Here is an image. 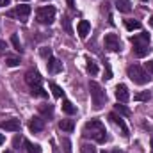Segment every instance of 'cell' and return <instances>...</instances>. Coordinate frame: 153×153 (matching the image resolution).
Instances as JSON below:
<instances>
[{
	"label": "cell",
	"mask_w": 153,
	"mask_h": 153,
	"mask_svg": "<svg viewBox=\"0 0 153 153\" xmlns=\"http://www.w3.org/2000/svg\"><path fill=\"white\" fill-rule=\"evenodd\" d=\"M126 73H128V78H130L132 82H135V84H139V85H144V84H148V82H150L148 73H146L141 66H137V64L128 66Z\"/></svg>",
	"instance_id": "277c9868"
},
{
	"label": "cell",
	"mask_w": 153,
	"mask_h": 153,
	"mask_svg": "<svg viewBox=\"0 0 153 153\" xmlns=\"http://www.w3.org/2000/svg\"><path fill=\"white\" fill-rule=\"evenodd\" d=\"M2 128L7 132H18L20 130V119H16V117L5 119V121H2Z\"/></svg>",
	"instance_id": "30bf717a"
},
{
	"label": "cell",
	"mask_w": 153,
	"mask_h": 153,
	"mask_svg": "<svg viewBox=\"0 0 153 153\" xmlns=\"http://www.w3.org/2000/svg\"><path fill=\"white\" fill-rule=\"evenodd\" d=\"M125 27L128 30H137V29H141V22H137V20H125Z\"/></svg>",
	"instance_id": "d6986e66"
},
{
	"label": "cell",
	"mask_w": 153,
	"mask_h": 153,
	"mask_svg": "<svg viewBox=\"0 0 153 153\" xmlns=\"http://www.w3.org/2000/svg\"><path fill=\"white\" fill-rule=\"evenodd\" d=\"M14 13H16V16L20 18V20H25L29 14H30V5H18L16 9H14Z\"/></svg>",
	"instance_id": "5bb4252c"
},
{
	"label": "cell",
	"mask_w": 153,
	"mask_h": 153,
	"mask_svg": "<svg viewBox=\"0 0 153 153\" xmlns=\"http://www.w3.org/2000/svg\"><path fill=\"white\" fill-rule=\"evenodd\" d=\"M134 100H135V102H150V100H152V93H150V91L137 93V94L134 96Z\"/></svg>",
	"instance_id": "ac0fdd59"
},
{
	"label": "cell",
	"mask_w": 153,
	"mask_h": 153,
	"mask_svg": "<svg viewBox=\"0 0 153 153\" xmlns=\"http://www.w3.org/2000/svg\"><path fill=\"white\" fill-rule=\"evenodd\" d=\"M80 150H82V153H96V148L93 144H82Z\"/></svg>",
	"instance_id": "4316f807"
},
{
	"label": "cell",
	"mask_w": 153,
	"mask_h": 153,
	"mask_svg": "<svg viewBox=\"0 0 153 153\" xmlns=\"http://www.w3.org/2000/svg\"><path fill=\"white\" fill-rule=\"evenodd\" d=\"M144 66H146V70H148L150 73H153V61H148V62H146Z\"/></svg>",
	"instance_id": "d6a6232c"
},
{
	"label": "cell",
	"mask_w": 153,
	"mask_h": 153,
	"mask_svg": "<svg viewBox=\"0 0 153 153\" xmlns=\"http://www.w3.org/2000/svg\"><path fill=\"white\" fill-rule=\"evenodd\" d=\"M5 64H7V66H11V68H14V66H18V64H20V59H16V57H7Z\"/></svg>",
	"instance_id": "83f0119b"
},
{
	"label": "cell",
	"mask_w": 153,
	"mask_h": 153,
	"mask_svg": "<svg viewBox=\"0 0 153 153\" xmlns=\"http://www.w3.org/2000/svg\"><path fill=\"white\" fill-rule=\"evenodd\" d=\"M4 153H13V152H11V150H7V152H4Z\"/></svg>",
	"instance_id": "f35d334b"
},
{
	"label": "cell",
	"mask_w": 153,
	"mask_h": 153,
	"mask_svg": "<svg viewBox=\"0 0 153 153\" xmlns=\"http://www.w3.org/2000/svg\"><path fill=\"white\" fill-rule=\"evenodd\" d=\"M36 16H38V20L41 22V23H46V25H50V23L53 22L55 9H53V5H45V7H39L38 13H36Z\"/></svg>",
	"instance_id": "5b68a950"
},
{
	"label": "cell",
	"mask_w": 153,
	"mask_h": 153,
	"mask_svg": "<svg viewBox=\"0 0 153 153\" xmlns=\"http://www.w3.org/2000/svg\"><path fill=\"white\" fill-rule=\"evenodd\" d=\"M18 2H29V0H18Z\"/></svg>",
	"instance_id": "ab89813d"
},
{
	"label": "cell",
	"mask_w": 153,
	"mask_h": 153,
	"mask_svg": "<svg viewBox=\"0 0 153 153\" xmlns=\"http://www.w3.org/2000/svg\"><path fill=\"white\" fill-rule=\"evenodd\" d=\"M62 143H64V152H66V153H71V148H70V141H68V139H64Z\"/></svg>",
	"instance_id": "4dcf8cb0"
},
{
	"label": "cell",
	"mask_w": 153,
	"mask_h": 153,
	"mask_svg": "<svg viewBox=\"0 0 153 153\" xmlns=\"http://www.w3.org/2000/svg\"><path fill=\"white\" fill-rule=\"evenodd\" d=\"M59 128H61L62 132H73L75 121H73V119H62V121L59 123Z\"/></svg>",
	"instance_id": "9a60e30c"
},
{
	"label": "cell",
	"mask_w": 153,
	"mask_h": 153,
	"mask_svg": "<svg viewBox=\"0 0 153 153\" xmlns=\"http://www.w3.org/2000/svg\"><path fill=\"white\" fill-rule=\"evenodd\" d=\"M5 48H7L5 41H0V55H2V53H5Z\"/></svg>",
	"instance_id": "1f68e13d"
},
{
	"label": "cell",
	"mask_w": 153,
	"mask_h": 153,
	"mask_svg": "<svg viewBox=\"0 0 153 153\" xmlns=\"http://www.w3.org/2000/svg\"><path fill=\"white\" fill-rule=\"evenodd\" d=\"M105 48H109L111 52H117V50L121 48L119 38H117L116 34H107V36H105Z\"/></svg>",
	"instance_id": "ba28073f"
},
{
	"label": "cell",
	"mask_w": 153,
	"mask_h": 153,
	"mask_svg": "<svg viewBox=\"0 0 153 153\" xmlns=\"http://www.w3.org/2000/svg\"><path fill=\"white\" fill-rule=\"evenodd\" d=\"M82 135L87 137V139H93L96 143H105L107 141V132H105V126L100 119H91L84 125V130H82Z\"/></svg>",
	"instance_id": "6da1fadb"
},
{
	"label": "cell",
	"mask_w": 153,
	"mask_h": 153,
	"mask_svg": "<svg viewBox=\"0 0 153 153\" xmlns=\"http://www.w3.org/2000/svg\"><path fill=\"white\" fill-rule=\"evenodd\" d=\"M89 91H91V98H93V105L94 109H102L105 105V100H107V94L105 91L102 89V85L98 82H89Z\"/></svg>",
	"instance_id": "3957f363"
},
{
	"label": "cell",
	"mask_w": 153,
	"mask_h": 153,
	"mask_svg": "<svg viewBox=\"0 0 153 153\" xmlns=\"http://www.w3.org/2000/svg\"><path fill=\"white\" fill-rule=\"evenodd\" d=\"M85 62H87V64H85V66H87V71H89L91 75H96V73H98V66H96V62H94L91 57H85Z\"/></svg>",
	"instance_id": "e0dca14e"
},
{
	"label": "cell",
	"mask_w": 153,
	"mask_h": 153,
	"mask_svg": "<svg viewBox=\"0 0 153 153\" xmlns=\"http://www.w3.org/2000/svg\"><path fill=\"white\" fill-rule=\"evenodd\" d=\"M116 9L119 11V13H130V2L128 0H117L116 2Z\"/></svg>",
	"instance_id": "2e32d148"
},
{
	"label": "cell",
	"mask_w": 153,
	"mask_h": 153,
	"mask_svg": "<svg viewBox=\"0 0 153 153\" xmlns=\"http://www.w3.org/2000/svg\"><path fill=\"white\" fill-rule=\"evenodd\" d=\"M29 128L36 134V132H41L43 128H45V121L39 117V116H34L32 119H30V123H29Z\"/></svg>",
	"instance_id": "7c38bea8"
},
{
	"label": "cell",
	"mask_w": 153,
	"mask_h": 153,
	"mask_svg": "<svg viewBox=\"0 0 153 153\" xmlns=\"http://www.w3.org/2000/svg\"><path fill=\"white\" fill-rule=\"evenodd\" d=\"M116 98H117L119 103H125V102L130 100V93H128V87L125 84H117L116 85Z\"/></svg>",
	"instance_id": "52a82bcc"
},
{
	"label": "cell",
	"mask_w": 153,
	"mask_h": 153,
	"mask_svg": "<svg viewBox=\"0 0 153 153\" xmlns=\"http://www.w3.org/2000/svg\"><path fill=\"white\" fill-rule=\"evenodd\" d=\"M9 4H11V0H0V7L2 5H9Z\"/></svg>",
	"instance_id": "836d02e7"
},
{
	"label": "cell",
	"mask_w": 153,
	"mask_h": 153,
	"mask_svg": "<svg viewBox=\"0 0 153 153\" xmlns=\"http://www.w3.org/2000/svg\"><path fill=\"white\" fill-rule=\"evenodd\" d=\"M89 30H91L89 22H87V20H80V22H78V25H76V32H78V36L84 39L87 34H89Z\"/></svg>",
	"instance_id": "8fae6325"
},
{
	"label": "cell",
	"mask_w": 153,
	"mask_h": 153,
	"mask_svg": "<svg viewBox=\"0 0 153 153\" xmlns=\"http://www.w3.org/2000/svg\"><path fill=\"white\" fill-rule=\"evenodd\" d=\"M32 96H41V98H45V96H48V93L46 91H43L41 89V85H36V87H32Z\"/></svg>",
	"instance_id": "cb8c5ba5"
},
{
	"label": "cell",
	"mask_w": 153,
	"mask_h": 153,
	"mask_svg": "<svg viewBox=\"0 0 153 153\" xmlns=\"http://www.w3.org/2000/svg\"><path fill=\"white\" fill-rule=\"evenodd\" d=\"M62 27H64V30H66L68 34H71V32H73V29H71V23H70V18H68V16H62Z\"/></svg>",
	"instance_id": "d4e9b609"
},
{
	"label": "cell",
	"mask_w": 153,
	"mask_h": 153,
	"mask_svg": "<svg viewBox=\"0 0 153 153\" xmlns=\"http://www.w3.org/2000/svg\"><path fill=\"white\" fill-rule=\"evenodd\" d=\"M11 43H13V46H14V50H16V52H22V45H20V39H18L16 34H13V36H11Z\"/></svg>",
	"instance_id": "484cf974"
},
{
	"label": "cell",
	"mask_w": 153,
	"mask_h": 153,
	"mask_svg": "<svg viewBox=\"0 0 153 153\" xmlns=\"http://www.w3.org/2000/svg\"><path fill=\"white\" fill-rule=\"evenodd\" d=\"M25 148H27L29 153H41L39 144H34V143H30V141H25Z\"/></svg>",
	"instance_id": "ffe728a7"
},
{
	"label": "cell",
	"mask_w": 153,
	"mask_h": 153,
	"mask_svg": "<svg viewBox=\"0 0 153 153\" xmlns=\"http://www.w3.org/2000/svg\"><path fill=\"white\" fill-rule=\"evenodd\" d=\"M150 25H152V27H153V16H152V18H150Z\"/></svg>",
	"instance_id": "8d00e7d4"
},
{
	"label": "cell",
	"mask_w": 153,
	"mask_h": 153,
	"mask_svg": "<svg viewBox=\"0 0 153 153\" xmlns=\"http://www.w3.org/2000/svg\"><path fill=\"white\" fill-rule=\"evenodd\" d=\"M152 152H153V139H152Z\"/></svg>",
	"instance_id": "60d3db41"
},
{
	"label": "cell",
	"mask_w": 153,
	"mask_h": 153,
	"mask_svg": "<svg viewBox=\"0 0 153 153\" xmlns=\"http://www.w3.org/2000/svg\"><path fill=\"white\" fill-rule=\"evenodd\" d=\"M50 89H52V93H53V96H55V98H62V94H64V93H62V89H61L55 82H50Z\"/></svg>",
	"instance_id": "44dd1931"
},
{
	"label": "cell",
	"mask_w": 153,
	"mask_h": 153,
	"mask_svg": "<svg viewBox=\"0 0 153 153\" xmlns=\"http://www.w3.org/2000/svg\"><path fill=\"white\" fill-rule=\"evenodd\" d=\"M45 2H46V0H45Z\"/></svg>",
	"instance_id": "ee69618b"
},
{
	"label": "cell",
	"mask_w": 153,
	"mask_h": 153,
	"mask_svg": "<svg viewBox=\"0 0 153 153\" xmlns=\"http://www.w3.org/2000/svg\"><path fill=\"white\" fill-rule=\"evenodd\" d=\"M102 153H111V152H105V150H103V152H102Z\"/></svg>",
	"instance_id": "b9f144b4"
},
{
	"label": "cell",
	"mask_w": 153,
	"mask_h": 153,
	"mask_svg": "<svg viewBox=\"0 0 153 153\" xmlns=\"http://www.w3.org/2000/svg\"><path fill=\"white\" fill-rule=\"evenodd\" d=\"M4 141H5V137H4V135L0 134V144H4Z\"/></svg>",
	"instance_id": "d590c367"
},
{
	"label": "cell",
	"mask_w": 153,
	"mask_h": 153,
	"mask_svg": "<svg viewBox=\"0 0 153 153\" xmlns=\"http://www.w3.org/2000/svg\"><path fill=\"white\" fill-rule=\"evenodd\" d=\"M62 111H64L66 114H75V107H73V103H71L70 100H64V102H62Z\"/></svg>",
	"instance_id": "7402d4cb"
},
{
	"label": "cell",
	"mask_w": 153,
	"mask_h": 153,
	"mask_svg": "<svg viewBox=\"0 0 153 153\" xmlns=\"http://www.w3.org/2000/svg\"><path fill=\"white\" fill-rule=\"evenodd\" d=\"M109 119H112V123H114V125H117V126L121 128L123 135H125V137H128V134H130V132H128V126L125 125V121L121 119V116H117L116 112H111V114H109Z\"/></svg>",
	"instance_id": "9c48e42d"
},
{
	"label": "cell",
	"mask_w": 153,
	"mask_h": 153,
	"mask_svg": "<svg viewBox=\"0 0 153 153\" xmlns=\"http://www.w3.org/2000/svg\"><path fill=\"white\" fill-rule=\"evenodd\" d=\"M66 2H68V5H70L71 9H75V0H66Z\"/></svg>",
	"instance_id": "e575fe53"
},
{
	"label": "cell",
	"mask_w": 153,
	"mask_h": 153,
	"mask_svg": "<svg viewBox=\"0 0 153 153\" xmlns=\"http://www.w3.org/2000/svg\"><path fill=\"white\" fill-rule=\"evenodd\" d=\"M48 71H50V73H59V71H62V62H61L59 59H55V57H50V59H48Z\"/></svg>",
	"instance_id": "4fadbf2b"
},
{
	"label": "cell",
	"mask_w": 153,
	"mask_h": 153,
	"mask_svg": "<svg viewBox=\"0 0 153 153\" xmlns=\"http://www.w3.org/2000/svg\"><path fill=\"white\" fill-rule=\"evenodd\" d=\"M39 111H41V112H45V114H48V116H52V112H53V109H52L50 105H48V107L41 105V107H39Z\"/></svg>",
	"instance_id": "f1b7e54d"
},
{
	"label": "cell",
	"mask_w": 153,
	"mask_h": 153,
	"mask_svg": "<svg viewBox=\"0 0 153 153\" xmlns=\"http://www.w3.org/2000/svg\"><path fill=\"white\" fill-rule=\"evenodd\" d=\"M41 57H45V59L48 57V59H50V57H52V52H50V48H41Z\"/></svg>",
	"instance_id": "f546056e"
},
{
	"label": "cell",
	"mask_w": 153,
	"mask_h": 153,
	"mask_svg": "<svg viewBox=\"0 0 153 153\" xmlns=\"http://www.w3.org/2000/svg\"><path fill=\"white\" fill-rule=\"evenodd\" d=\"M114 111H116V114H121V116H130L132 112H130V109H126L125 105H114Z\"/></svg>",
	"instance_id": "603a6c76"
},
{
	"label": "cell",
	"mask_w": 153,
	"mask_h": 153,
	"mask_svg": "<svg viewBox=\"0 0 153 153\" xmlns=\"http://www.w3.org/2000/svg\"><path fill=\"white\" fill-rule=\"evenodd\" d=\"M25 82H27L30 87H36V85H41V82H43V76L39 75L36 70H29V71L25 73Z\"/></svg>",
	"instance_id": "8992f818"
},
{
	"label": "cell",
	"mask_w": 153,
	"mask_h": 153,
	"mask_svg": "<svg viewBox=\"0 0 153 153\" xmlns=\"http://www.w3.org/2000/svg\"><path fill=\"white\" fill-rule=\"evenodd\" d=\"M143 2H148V0H143Z\"/></svg>",
	"instance_id": "7bdbcfd3"
},
{
	"label": "cell",
	"mask_w": 153,
	"mask_h": 153,
	"mask_svg": "<svg viewBox=\"0 0 153 153\" xmlns=\"http://www.w3.org/2000/svg\"><path fill=\"white\" fill-rule=\"evenodd\" d=\"M111 153H121V152H119V150H112Z\"/></svg>",
	"instance_id": "74e56055"
},
{
	"label": "cell",
	"mask_w": 153,
	"mask_h": 153,
	"mask_svg": "<svg viewBox=\"0 0 153 153\" xmlns=\"http://www.w3.org/2000/svg\"><path fill=\"white\" fill-rule=\"evenodd\" d=\"M130 41H132V45H134V53H135L137 57L148 55V52H150V34L143 32V34H139V36H132Z\"/></svg>",
	"instance_id": "7a4b0ae2"
}]
</instances>
